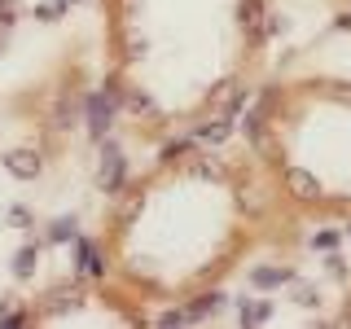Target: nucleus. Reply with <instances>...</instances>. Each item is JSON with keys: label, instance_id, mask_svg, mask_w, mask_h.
<instances>
[{"label": "nucleus", "instance_id": "f257e3e1", "mask_svg": "<svg viewBox=\"0 0 351 329\" xmlns=\"http://www.w3.org/2000/svg\"><path fill=\"white\" fill-rule=\"evenodd\" d=\"M114 114H119V93L97 88V93L84 97V123H88V136H93V141H106V136H110Z\"/></svg>", "mask_w": 351, "mask_h": 329}, {"label": "nucleus", "instance_id": "f03ea898", "mask_svg": "<svg viewBox=\"0 0 351 329\" xmlns=\"http://www.w3.org/2000/svg\"><path fill=\"white\" fill-rule=\"evenodd\" d=\"M101 145V154H97V189L101 193H119L123 189V180H128V158H123V149L114 145V141H97Z\"/></svg>", "mask_w": 351, "mask_h": 329}, {"label": "nucleus", "instance_id": "7ed1b4c3", "mask_svg": "<svg viewBox=\"0 0 351 329\" xmlns=\"http://www.w3.org/2000/svg\"><path fill=\"white\" fill-rule=\"evenodd\" d=\"M71 272L80 281H101L106 277V246H97V241H88V237H75Z\"/></svg>", "mask_w": 351, "mask_h": 329}, {"label": "nucleus", "instance_id": "20e7f679", "mask_svg": "<svg viewBox=\"0 0 351 329\" xmlns=\"http://www.w3.org/2000/svg\"><path fill=\"white\" fill-rule=\"evenodd\" d=\"M281 193L290 197L294 206H316L321 202V180H316L312 171H303V167H285L281 171Z\"/></svg>", "mask_w": 351, "mask_h": 329}, {"label": "nucleus", "instance_id": "39448f33", "mask_svg": "<svg viewBox=\"0 0 351 329\" xmlns=\"http://www.w3.org/2000/svg\"><path fill=\"white\" fill-rule=\"evenodd\" d=\"M5 171L14 175V180H40L44 175V154L40 149H9L5 154Z\"/></svg>", "mask_w": 351, "mask_h": 329}, {"label": "nucleus", "instance_id": "423d86ee", "mask_svg": "<svg viewBox=\"0 0 351 329\" xmlns=\"http://www.w3.org/2000/svg\"><path fill=\"white\" fill-rule=\"evenodd\" d=\"M294 277H299V272H294V268H281V263H263V268H250V272H246V281L255 285L259 294L281 290V285H290Z\"/></svg>", "mask_w": 351, "mask_h": 329}, {"label": "nucleus", "instance_id": "0eeeda50", "mask_svg": "<svg viewBox=\"0 0 351 329\" xmlns=\"http://www.w3.org/2000/svg\"><path fill=\"white\" fill-rule=\"evenodd\" d=\"M233 136V119L228 114H215V119H202L193 132H189V141H197V145H224V141Z\"/></svg>", "mask_w": 351, "mask_h": 329}, {"label": "nucleus", "instance_id": "6e6552de", "mask_svg": "<svg viewBox=\"0 0 351 329\" xmlns=\"http://www.w3.org/2000/svg\"><path fill=\"white\" fill-rule=\"evenodd\" d=\"M272 312H277V303H272L268 294H250V299L237 303V321L241 325H268Z\"/></svg>", "mask_w": 351, "mask_h": 329}, {"label": "nucleus", "instance_id": "1a4fd4ad", "mask_svg": "<svg viewBox=\"0 0 351 329\" xmlns=\"http://www.w3.org/2000/svg\"><path fill=\"white\" fill-rule=\"evenodd\" d=\"M219 307H224V294H219V290H202V294H193V299L184 303V312H189V325H197V321H206V316H215Z\"/></svg>", "mask_w": 351, "mask_h": 329}, {"label": "nucleus", "instance_id": "9d476101", "mask_svg": "<svg viewBox=\"0 0 351 329\" xmlns=\"http://www.w3.org/2000/svg\"><path fill=\"white\" fill-rule=\"evenodd\" d=\"M36 268H40V241H27V246L14 255V277L18 281H31V277H36Z\"/></svg>", "mask_w": 351, "mask_h": 329}, {"label": "nucleus", "instance_id": "9b49d317", "mask_svg": "<svg viewBox=\"0 0 351 329\" xmlns=\"http://www.w3.org/2000/svg\"><path fill=\"white\" fill-rule=\"evenodd\" d=\"M75 237H80V219H75V215L53 219L49 233H44V241H53V246H66V241H75Z\"/></svg>", "mask_w": 351, "mask_h": 329}, {"label": "nucleus", "instance_id": "f8f14e48", "mask_svg": "<svg viewBox=\"0 0 351 329\" xmlns=\"http://www.w3.org/2000/svg\"><path fill=\"white\" fill-rule=\"evenodd\" d=\"M119 101H123L136 119H141V114H145V119H158V106H154L145 93H119Z\"/></svg>", "mask_w": 351, "mask_h": 329}, {"label": "nucleus", "instance_id": "ddd939ff", "mask_svg": "<svg viewBox=\"0 0 351 329\" xmlns=\"http://www.w3.org/2000/svg\"><path fill=\"white\" fill-rule=\"evenodd\" d=\"M290 290H294V303L307 307V312H312V307H321V290H316V285H307L303 277H294V281H290Z\"/></svg>", "mask_w": 351, "mask_h": 329}, {"label": "nucleus", "instance_id": "4468645a", "mask_svg": "<svg viewBox=\"0 0 351 329\" xmlns=\"http://www.w3.org/2000/svg\"><path fill=\"white\" fill-rule=\"evenodd\" d=\"M31 316L22 312V299H14V294H9V299H0V325H27Z\"/></svg>", "mask_w": 351, "mask_h": 329}, {"label": "nucleus", "instance_id": "2eb2a0df", "mask_svg": "<svg viewBox=\"0 0 351 329\" xmlns=\"http://www.w3.org/2000/svg\"><path fill=\"white\" fill-rule=\"evenodd\" d=\"M5 224H9V228H36V215H31L22 202H14V206L5 211Z\"/></svg>", "mask_w": 351, "mask_h": 329}, {"label": "nucleus", "instance_id": "dca6fc26", "mask_svg": "<svg viewBox=\"0 0 351 329\" xmlns=\"http://www.w3.org/2000/svg\"><path fill=\"white\" fill-rule=\"evenodd\" d=\"M343 246V233H338V228H321V233H312V250H338Z\"/></svg>", "mask_w": 351, "mask_h": 329}, {"label": "nucleus", "instance_id": "f3484780", "mask_svg": "<svg viewBox=\"0 0 351 329\" xmlns=\"http://www.w3.org/2000/svg\"><path fill=\"white\" fill-rule=\"evenodd\" d=\"M241 27H246L250 40H259V0H246V5H241Z\"/></svg>", "mask_w": 351, "mask_h": 329}, {"label": "nucleus", "instance_id": "a211bd4d", "mask_svg": "<svg viewBox=\"0 0 351 329\" xmlns=\"http://www.w3.org/2000/svg\"><path fill=\"white\" fill-rule=\"evenodd\" d=\"M246 101H250V93L246 88H233V93L219 101V114H237V110H246Z\"/></svg>", "mask_w": 351, "mask_h": 329}, {"label": "nucleus", "instance_id": "6ab92c4d", "mask_svg": "<svg viewBox=\"0 0 351 329\" xmlns=\"http://www.w3.org/2000/svg\"><path fill=\"white\" fill-rule=\"evenodd\" d=\"M66 9V0H44V5H36V22H58Z\"/></svg>", "mask_w": 351, "mask_h": 329}, {"label": "nucleus", "instance_id": "aec40b11", "mask_svg": "<svg viewBox=\"0 0 351 329\" xmlns=\"http://www.w3.org/2000/svg\"><path fill=\"white\" fill-rule=\"evenodd\" d=\"M325 272L334 281H347V263H343V255H338V250H325Z\"/></svg>", "mask_w": 351, "mask_h": 329}, {"label": "nucleus", "instance_id": "412c9836", "mask_svg": "<svg viewBox=\"0 0 351 329\" xmlns=\"http://www.w3.org/2000/svg\"><path fill=\"white\" fill-rule=\"evenodd\" d=\"M154 325H162V329H171V325H189V312H184V307H171V312H162Z\"/></svg>", "mask_w": 351, "mask_h": 329}, {"label": "nucleus", "instance_id": "4be33fe9", "mask_svg": "<svg viewBox=\"0 0 351 329\" xmlns=\"http://www.w3.org/2000/svg\"><path fill=\"white\" fill-rule=\"evenodd\" d=\"M338 31H351V14H338V22H334Z\"/></svg>", "mask_w": 351, "mask_h": 329}, {"label": "nucleus", "instance_id": "5701e85b", "mask_svg": "<svg viewBox=\"0 0 351 329\" xmlns=\"http://www.w3.org/2000/svg\"><path fill=\"white\" fill-rule=\"evenodd\" d=\"M347 233H351V219H347Z\"/></svg>", "mask_w": 351, "mask_h": 329}]
</instances>
